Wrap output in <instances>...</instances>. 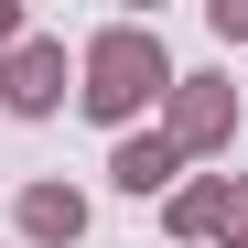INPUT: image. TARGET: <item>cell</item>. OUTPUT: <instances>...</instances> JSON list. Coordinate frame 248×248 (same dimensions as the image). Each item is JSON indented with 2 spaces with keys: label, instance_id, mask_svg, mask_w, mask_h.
<instances>
[{
  "label": "cell",
  "instance_id": "6da1fadb",
  "mask_svg": "<svg viewBox=\"0 0 248 248\" xmlns=\"http://www.w3.org/2000/svg\"><path fill=\"white\" fill-rule=\"evenodd\" d=\"M151 87H162V44H151V32H97V54H87V108H97V119H130Z\"/></svg>",
  "mask_w": 248,
  "mask_h": 248
},
{
  "label": "cell",
  "instance_id": "7a4b0ae2",
  "mask_svg": "<svg viewBox=\"0 0 248 248\" xmlns=\"http://www.w3.org/2000/svg\"><path fill=\"white\" fill-rule=\"evenodd\" d=\"M0 97H11V108H54V97H65V54H54V44H22Z\"/></svg>",
  "mask_w": 248,
  "mask_h": 248
},
{
  "label": "cell",
  "instance_id": "3957f363",
  "mask_svg": "<svg viewBox=\"0 0 248 248\" xmlns=\"http://www.w3.org/2000/svg\"><path fill=\"white\" fill-rule=\"evenodd\" d=\"M216 130H227V87H216V76H194V97L173 108V140H194V151H205Z\"/></svg>",
  "mask_w": 248,
  "mask_h": 248
},
{
  "label": "cell",
  "instance_id": "277c9868",
  "mask_svg": "<svg viewBox=\"0 0 248 248\" xmlns=\"http://www.w3.org/2000/svg\"><path fill=\"white\" fill-rule=\"evenodd\" d=\"M22 227H32V237H76V227H87V205L44 184V194H22Z\"/></svg>",
  "mask_w": 248,
  "mask_h": 248
},
{
  "label": "cell",
  "instance_id": "5b68a950",
  "mask_svg": "<svg viewBox=\"0 0 248 248\" xmlns=\"http://www.w3.org/2000/svg\"><path fill=\"white\" fill-rule=\"evenodd\" d=\"M119 184H130V194L173 184V140H130V151H119Z\"/></svg>",
  "mask_w": 248,
  "mask_h": 248
},
{
  "label": "cell",
  "instance_id": "8992f818",
  "mask_svg": "<svg viewBox=\"0 0 248 248\" xmlns=\"http://www.w3.org/2000/svg\"><path fill=\"white\" fill-rule=\"evenodd\" d=\"M216 32H248V0H216Z\"/></svg>",
  "mask_w": 248,
  "mask_h": 248
},
{
  "label": "cell",
  "instance_id": "52a82bcc",
  "mask_svg": "<svg viewBox=\"0 0 248 248\" xmlns=\"http://www.w3.org/2000/svg\"><path fill=\"white\" fill-rule=\"evenodd\" d=\"M0 44H11V11H0Z\"/></svg>",
  "mask_w": 248,
  "mask_h": 248
}]
</instances>
